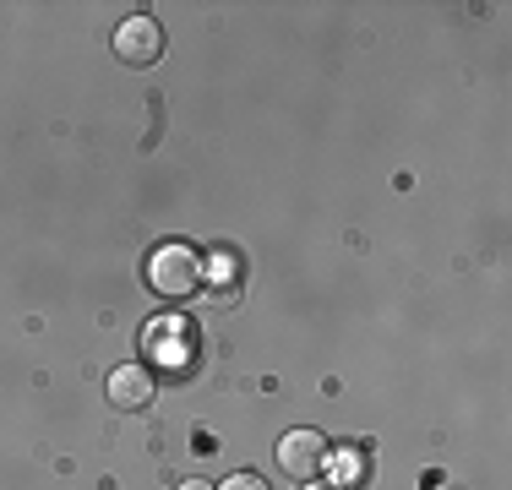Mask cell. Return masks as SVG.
Here are the masks:
<instances>
[{
  "mask_svg": "<svg viewBox=\"0 0 512 490\" xmlns=\"http://www.w3.org/2000/svg\"><path fill=\"white\" fill-rule=\"evenodd\" d=\"M175 490H213L207 480H186V485H175Z\"/></svg>",
  "mask_w": 512,
  "mask_h": 490,
  "instance_id": "8",
  "label": "cell"
},
{
  "mask_svg": "<svg viewBox=\"0 0 512 490\" xmlns=\"http://www.w3.org/2000/svg\"><path fill=\"white\" fill-rule=\"evenodd\" d=\"M148 284H153V294H164V300L197 294V284H202L197 251H191V245H158L153 262H148Z\"/></svg>",
  "mask_w": 512,
  "mask_h": 490,
  "instance_id": "1",
  "label": "cell"
},
{
  "mask_svg": "<svg viewBox=\"0 0 512 490\" xmlns=\"http://www.w3.org/2000/svg\"><path fill=\"white\" fill-rule=\"evenodd\" d=\"M333 469H338V485H344V490H360L365 474H371V463H365V452H338Z\"/></svg>",
  "mask_w": 512,
  "mask_h": 490,
  "instance_id": "6",
  "label": "cell"
},
{
  "mask_svg": "<svg viewBox=\"0 0 512 490\" xmlns=\"http://www.w3.org/2000/svg\"><path fill=\"white\" fill-rule=\"evenodd\" d=\"M115 55L126 60V66H153L158 55H164V28H158L153 17H126L115 28Z\"/></svg>",
  "mask_w": 512,
  "mask_h": 490,
  "instance_id": "3",
  "label": "cell"
},
{
  "mask_svg": "<svg viewBox=\"0 0 512 490\" xmlns=\"http://www.w3.org/2000/svg\"><path fill=\"white\" fill-rule=\"evenodd\" d=\"M148 360L169 365V371H186L197 360V327L186 316H158L148 327Z\"/></svg>",
  "mask_w": 512,
  "mask_h": 490,
  "instance_id": "2",
  "label": "cell"
},
{
  "mask_svg": "<svg viewBox=\"0 0 512 490\" xmlns=\"http://www.w3.org/2000/svg\"><path fill=\"white\" fill-rule=\"evenodd\" d=\"M104 392H109V403L115 409H148L153 403V376H148V365H115L109 371V382H104Z\"/></svg>",
  "mask_w": 512,
  "mask_h": 490,
  "instance_id": "5",
  "label": "cell"
},
{
  "mask_svg": "<svg viewBox=\"0 0 512 490\" xmlns=\"http://www.w3.org/2000/svg\"><path fill=\"white\" fill-rule=\"evenodd\" d=\"M322 463H327V441L316 436V431H289L284 441H278V469H284L289 480L306 485Z\"/></svg>",
  "mask_w": 512,
  "mask_h": 490,
  "instance_id": "4",
  "label": "cell"
},
{
  "mask_svg": "<svg viewBox=\"0 0 512 490\" xmlns=\"http://www.w3.org/2000/svg\"><path fill=\"white\" fill-rule=\"evenodd\" d=\"M213 490H267V480H256V474H229V480L213 485Z\"/></svg>",
  "mask_w": 512,
  "mask_h": 490,
  "instance_id": "7",
  "label": "cell"
},
{
  "mask_svg": "<svg viewBox=\"0 0 512 490\" xmlns=\"http://www.w3.org/2000/svg\"><path fill=\"white\" fill-rule=\"evenodd\" d=\"M311 490H327V485H311Z\"/></svg>",
  "mask_w": 512,
  "mask_h": 490,
  "instance_id": "9",
  "label": "cell"
}]
</instances>
